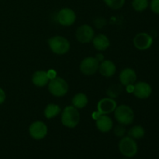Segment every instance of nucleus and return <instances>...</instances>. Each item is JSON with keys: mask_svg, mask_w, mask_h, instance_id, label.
Returning <instances> with one entry per match:
<instances>
[{"mask_svg": "<svg viewBox=\"0 0 159 159\" xmlns=\"http://www.w3.org/2000/svg\"><path fill=\"white\" fill-rule=\"evenodd\" d=\"M152 93V86L148 82H139L134 85L133 94L140 99H148Z\"/></svg>", "mask_w": 159, "mask_h": 159, "instance_id": "f8f14e48", "label": "nucleus"}, {"mask_svg": "<svg viewBox=\"0 0 159 159\" xmlns=\"http://www.w3.org/2000/svg\"><path fill=\"white\" fill-rule=\"evenodd\" d=\"M61 111V109L58 105L54 103H50L45 107L44 109V116L47 119H52L56 117Z\"/></svg>", "mask_w": 159, "mask_h": 159, "instance_id": "6ab92c4d", "label": "nucleus"}, {"mask_svg": "<svg viewBox=\"0 0 159 159\" xmlns=\"http://www.w3.org/2000/svg\"><path fill=\"white\" fill-rule=\"evenodd\" d=\"M127 93H133L134 91V85H127Z\"/></svg>", "mask_w": 159, "mask_h": 159, "instance_id": "cd10ccee", "label": "nucleus"}, {"mask_svg": "<svg viewBox=\"0 0 159 159\" xmlns=\"http://www.w3.org/2000/svg\"><path fill=\"white\" fill-rule=\"evenodd\" d=\"M149 6L148 0H133L132 7L137 12H143Z\"/></svg>", "mask_w": 159, "mask_h": 159, "instance_id": "4be33fe9", "label": "nucleus"}, {"mask_svg": "<svg viewBox=\"0 0 159 159\" xmlns=\"http://www.w3.org/2000/svg\"><path fill=\"white\" fill-rule=\"evenodd\" d=\"M150 7L154 13L159 15V0H152L150 3Z\"/></svg>", "mask_w": 159, "mask_h": 159, "instance_id": "393cba45", "label": "nucleus"}, {"mask_svg": "<svg viewBox=\"0 0 159 159\" xmlns=\"http://www.w3.org/2000/svg\"><path fill=\"white\" fill-rule=\"evenodd\" d=\"M80 121V113L78 109L71 106H68L61 113V123L68 128H74Z\"/></svg>", "mask_w": 159, "mask_h": 159, "instance_id": "f257e3e1", "label": "nucleus"}, {"mask_svg": "<svg viewBox=\"0 0 159 159\" xmlns=\"http://www.w3.org/2000/svg\"><path fill=\"white\" fill-rule=\"evenodd\" d=\"M48 89L51 95L56 97L65 96L68 91V85L66 81L61 77H54L48 82Z\"/></svg>", "mask_w": 159, "mask_h": 159, "instance_id": "39448f33", "label": "nucleus"}, {"mask_svg": "<svg viewBox=\"0 0 159 159\" xmlns=\"http://www.w3.org/2000/svg\"><path fill=\"white\" fill-rule=\"evenodd\" d=\"M123 87L124 86L121 84H115V85H113L109 87L107 91V94L108 97L114 99L117 98L123 92V89H124Z\"/></svg>", "mask_w": 159, "mask_h": 159, "instance_id": "412c9836", "label": "nucleus"}, {"mask_svg": "<svg viewBox=\"0 0 159 159\" xmlns=\"http://www.w3.org/2000/svg\"><path fill=\"white\" fill-rule=\"evenodd\" d=\"M117 107V102L112 98H102L97 103V111L101 115H107L114 112Z\"/></svg>", "mask_w": 159, "mask_h": 159, "instance_id": "9b49d317", "label": "nucleus"}, {"mask_svg": "<svg viewBox=\"0 0 159 159\" xmlns=\"http://www.w3.org/2000/svg\"><path fill=\"white\" fill-rule=\"evenodd\" d=\"M119 79L123 86L134 85L137 80V74L134 70L132 68H126L120 73Z\"/></svg>", "mask_w": 159, "mask_h": 159, "instance_id": "ddd939ff", "label": "nucleus"}, {"mask_svg": "<svg viewBox=\"0 0 159 159\" xmlns=\"http://www.w3.org/2000/svg\"><path fill=\"white\" fill-rule=\"evenodd\" d=\"M50 78L45 71H37L32 76V82L37 87H43L48 84Z\"/></svg>", "mask_w": 159, "mask_h": 159, "instance_id": "f3484780", "label": "nucleus"}, {"mask_svg": "<svg viewBox=\"0 0 159 159\" xmlns=\"http://www.w3.org/2000/svg\"><path fill=\"white\" fill-rule=\"evenodd\" d=\"M76 39L82 43H89L95 37L94 30L88 24H83L79 26L75 33Z\"/></svg>", "mask_w": 159, "mask_h": 159, "instance_id": "1a4fd4ad", "label": "nucleus"}, {"mask_svg": "<svg viewBox=\"0 0 159 159\" xmlns=\"http://www.w3.org/2000/svg\"><path fill=\"white\" fill-rule=\"evenodd\" d=\"M113 123L107 115H100L96 120V127L102 133H107L113 129Z\"/></svg>", "mask_w": 159, "mask_h": 159, "instance_id": "4468645a", "label": "nucleus"}, {"mask_svg": "<svg viewBox=\"0 0 159 159\" xmlns=\"http://www.w3.org/2000/svg\"><path fill=\"white\" fill-rule=\"evenodd\" d=\"M99 61L96 57H87L80 64V71L85 75H93L99 70Z\"/></svg>", "mask_w": 159, "mask_h": 159, "instance_id": "423d86ee", "label": "nucleus"}, {"mask_svg": "<svg viewBox=\"0 0 159 159\" xmlns=\"http://www.w3.org/2000/svg\"><path fill=\"white\" fill-rule=\"evenodd\" d=\"M114 117L120 124L130 125L134 120V113L129 106L120 105L115 109Z\"/></svg>", "mask_w": 159, "mask_h": 159, "instance_id": "f03ea898", "label": "nucleus"}, {"mask_svg": "<svg viewBox=\"0 0 159 159\" xmlns=\"http://www.w3.org/2000/svg\"><path fill=\"white\" fill-rule=\"evenodd\" d=\"M144 135H145L144 128L140 125L134 126L128 131V136L134 140L141 139L142 138H144Z\"/></svg>", "mask_w": 159, "mask_h": 159, "instance_id": "aec40b11", "label": "nucleus"}, {"mask_svg": "<svg viewBox=\"0 0 159 159\" xmlns=\"http://www.w3.org/2000/svg\"><path fill=\"white\" fill-rule=\"evenodd\" d=\"M119 151L126 158H133L138 154V146L134 139L129 136L123 137L119 142Z\"/></svg>", "mask_w": 159, "mask_h": 159, "instance_id": "7ed1b4c3", "label": "nucleus"}, {"mask_svg": "<svg viewBox=\"0 0 159 159\" xmlns=\"http://www.w3.org/2000/svg\"><path fill=\"white\" fill-rule=\"evenodd\" d=\"M48 45L53 53L58 55H63L70 50L68 40L62 36H54L48 40Z\"/></svg>", "mask_w": 159, "mask_h": 159, "instance_id": "20e7f679", "label": "nucleus"}, {"mask_svg": "<svg viewBox=\"0 0 159 159\" xmlns=\"http://www.w3.org/2000/svg\"><path fill=\"white\" fill-rule=\"evenodd\" d=\"M135 48L140 51H145L149 49L153 44V38L147 33H139L133 40Z\"/></svg>", "mask_w": 159, "mask_h": 159, "instance_id": "9d476101", "label": "nucleus"}, {"mask_svg": "<svg viewBox=\"0 0 159 159\" xmlns=\"http://www.w3.org/2000/svg\"><path fill=\"white\" fill-rule=\"evenodd\" d=\"M6 95L5 93L4 90L2 88H0V105L4 103V102L6 101Z\"/></svg>", "mask_w": 159, "mask_h": 159, "instance_id": "bb28decb", "label": "nucleus"}, {"mask_svg": "<svg viewBox=\"0 0 159 159\" xmlns=\"http://www.w3.org/2000/svg\"><path fill=\"white\" fill-rule=\"evenodd\" d=\"M88 102V97H87L86 95L82 93H79L75 95L74 97L72 98V100H71L72 106L74 107H75L76 109H78V110L79 109H82L86 107Z\"/></svg>", "mask_w": 159, "mask_h": 159, "instance_id": "a211bd4d", "label": "nucleus"}, {"mask_svg": "<svg viewBox=\"0 0 159 159\" xmlns=\"http://www.w3.org/2000/svg\"><path fill=\"white\" fill-rule=\"evenodd\" d=\"M94 23L95 25H96V27L101 28L106 25V20L102 18H97L95 20Z\"/></svg>", "mask_w": 159, "mask_h": 159, "instance_id": "a878e982", "label": "nucleus"}, {"mask_svg": "<svg viewBox=\"0 0 159 159\" xmlns=\"http://www.w3.org/2000/svg\"><path fill=\"white\" fill-rule=\"evenodd\" d=\"M99 71L101 75L106 78L112 77L116 71V65L110 60H103L99 65Z\"/></svg>", "mask_w": 159, "mask_h": 159, "instance_id": "2eb2a0df", "label": "nucleus"}, {"mask_svg": "<svg viewBox=\"0 0 159 159\" xmlns=\"http://www.w3.org/2000/svg\"><path fill=\"white\" fill-rule=\"evenodd\" d=\"M126 133V128L124 127V125H118L116 126L114 128V134L116 137H119V138H123V137L125 135Z\"/></svg>", "mask_w": 159, "mask_h": 159, "instance_id": "b1692460", "label": "nucleus"}, {"mask_svg": "<svg viewBox=\"0 0 159 159\" xmlns=\"http://www.w3.org/2000/svg\"><path fill=\"white\" fill-rule=\"evenodd\" d=\"M124 159H129L128 158H124Z\"/></svg>", "mask_w": 159, "mask_h": 159, "instance_id": "c85d7f7f", "label": "nucleus"}, {"mask_svg": "<svg viewBox=\"0 0 159 159\" xmlns=\"http://www.w3.org/2000/svg\"><path fill=\"white\" fill-rule=\"evenodd\" d=\"M48 129L43 121H34L29 127V134L34 140H42L48 134Z\"/></svg>", "mask_w": 159, "mask_h": 159, "instance_id": "0eeeda50", "label": "nucleus"}, {"mask_svg": "<svg viewBox=\"0 0 159 159\" xmlns=\"http://www.w3.org/2000/svg\"><path fill=\"white\" fill-rule=\"evenodd\" d=\"M93 43L94 48L99 51H106L110 45V41L105 34H99L95 36L93 39Z\"/></svg>", "mask_w": 159, "mask_h": 159, "instance_id": "dca6fc26", "label": "nucleus"}, {"mask_svg": "<svg viewBox=\"0 0 159 159\" xmlns=\"http://www.w3.org/2000/svg\"><path fill=\"white\" fill-rule=\"evenodd\" d=\"M108 7L113 9H120L124 6L125 0H103Z\"/></svg>", "mask_w": 159, "mask_h": 159, "instance_id": "5701e85b", "label": "nucleus"}, {"mask_svg": "<svg viewBox=\"0 0 159 159\" xmlns=\"http://www.w3.org/2000/svg\"><path fill=\"white\" fill-rule=\"evenodd\" d=\"M57 20L61 26H70L75 22L76 14L73 9L70 8H64L57 12Z\"/></svg>", "mask_w": 159, "mask_h": 159, "instance_id": "6e6552de", "label": "nucleus"}]
</instances>
